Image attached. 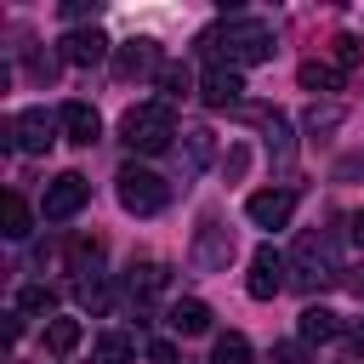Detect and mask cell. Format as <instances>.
<instances>
[{
  "label": "cell",
  "mask_w": 364,
  "mask_h": 364,
  "mask_svg": "<svg viewBox=\"0 0 364 364\" xmlns=\"http://www.w3.org/2000/svg\"><path fill=\"white\" fill-rule=\"evenodd\" d=\"M199 46H216L228 57V68H256V63H273V28L256 23V17H228L222 28H210Z\"/></svg>",
  "instance_id": "1"
},
{
  "label": "cell",
  "mask_w": 364,
  "mask_h": 364,
  "mask_svg": "<svg viewBox=\"0 0 364 364\" xmlns=\"http://www.w3.org/2000/svg\"><path fill=\"white\" fill-rule=\"evenodd\" d=\"M171 136H176L171 102H136V108H125V119H119V142H125L131 154H165Z\"/></svg>",
  "instance_id": "2"
},
{
  "label": "cell",
  "mask_w": 364,
  "mask_h": 364,
  "mask_svg": "<svg viewBox=\"0 0 364 364\" xmlns=\"http://www.w3.org/2000/svg\"><path fill=\"white\" fill-rule=\"evenodd\" d=\"M336 279H341V267H336L330 239H324V233H301L296 250H290V284H301V290H324V284H336Z\"/></svg>",
  "instance_id": "3"
},
{
  "label": "cell",
  "mask_w": 364,
  "mask_h": 364,
  "mask_svg": "<svg viewBox=\"0 0 364 364\" xmlns=\"http://www.w3.org/2000/svg\"><path fill=\"white\" fill-rule=\"evenodd\" d=\"M114 193H119V205H125L131 216H159V210H165V199H171V182H165V176H154L148 165H119Z\"/></svg>",
  "instance_id": "4"
},
{
  "label": "cell",
  "mask_w": 364,
  "mask_h": 364,
  "mask_svg": "<svg viewBox=\"0 0 364 364\" xmlns=\"http://www.w3.org/2000/svg\"><path fill=\"white\" fill-rule=\"evenodd\" d=\"M57 131H63V119H57V114H46V108H23V114H11V119H6L0 142H6V148H17V154H46V148L57 142Z\"/></svg>",
  "instance_id": "5"
},
{
  "label": "cell",
  "mask_w": 364,
  "mask_h": 364,
  "mask_svg": "<svg viewBox=\"0 0 364 364\" xmlns=\"http://www.w3.org/2000/svg\"><path fill=\"white\" fill-rule=\"evenodd\" d=\"M284 284H290V256H279L273 245H262V250L250 256V279H245V296H250V301H273Z\"/></svg>",
  "instance_id": "6"
},
{
  "label": "cell",
  "mask_w": 364,
  "mask_h": 364,
  "mask_svg": "<svg viewBox=\"0 0 364 364\" xmlns=\"http://www.w3.org/2000/svg\"><path fill=\"white\" fill-rule=\"evenodd\" d=\"M85 199H91V182L80 176V171H63V176H51L46 182V222H68V216H80L85 210Z\"/></svg>",
  "instance_id": "7"
},
{
  "label": "cell",
  "mask_w": 364,
  "mask_h": 364,
  "mask_svg": "<svg viewBox=\"0 0 364 364\" xmlns=\"http://www.w3.org/2000/svg\"><path fill=\"white\" fill-rule=\"evenodd\" d=\"M228 262H233V228L205 222V228L193 233V267H199V273H222Z\"/></svg>",
  "instance_id": "8"
},
{
  "label": "cell",
  "mask_w": 364,
  "mask_h": 364,
  "mask_svg": "<svg viewBox=\"0 0 364 364\" xmlns=\"http://www.w3.org/2000/svg\"><path fill=\"white\" fill-rule=\"evenodd\" d=\"M57 57L74 63V68H91V63L108 57V34H102V28H68V34L57 40Z\"/></svg>",
  "instance_id": "9"
},
{
  "label": "cell",
  "mask_w": 364,
  "mask_h": 364,
  "mask_svg": "<svg viewBox=\"0 0 364 364\" xmlns=\"http://www.w3.org/2000/svg\"><path fill=\"white\" fill-rule=\"evenodd\" d=\"M290 210H296V193H290V188H262V193L245 199V216H250L256 228H284Z\"/></svg>",
  "instance_id": "10"
},
{
  "label": "cell",
  "mask_w": 364,
  "mask_h": 364,
  "mask_svg": "<svg viewBox=\"0 0 364 364\" xmlns=\"http://www.w3.org/2000/svg\"><path fill=\"white\" fill-rule=\"evenodd\" d=\"M57 119H63V136H68V142H80V148H91V142L102 136V114H97L91 102H63V108H57Z\"/></svg>",
  "instance_id": "11"
},
{
  "label": "cell",
  "mask_w": 364,
  "mask_h": 364,
  "mask_svg": "<svg viewBox=\"0 0 364 364\" xmlns=\"http://www.w3.org/2000/svg\"><path fill=\"white\" fill-rule=\"evenodd\" d=\"M199 97H205L210 108H239V97H245V80H239V68H228V63H216V68L205 74V85H199Z\"/></svg>",
  "instance_id": "12"
},
{
  "label": "cell",
  "mask_w": 364,
  "mask_h": 364,
  "mask_svg": "<svg viewBox=\"0 0 364 364\" xmlns=\"http://www.w3.org/2000/svg\"><path fill=\"white\" fill-rule=\"evenodd\" d=\"M154 68H159L154 40H131V46H119V57H114V74H119V80H142V74H154Z\"/></svg>",
  "instance_id": "13"
},
{
  "label": "cell",
  "mask_w": 364,
  "mask_h": 364,
  "mask_svg": "<svg viewBox=\"0 0 364 364\" xmlns=\"http://www.w3.org/2000/svg\"><path fill=\"white\" fill-rule=\"evenodd\" d=\"M125 290H131V296H159V290H171V267H165V262H131Z\"/></svg>",
  "instance_id": "14"
},
{
  "label": "cell",
  "mask_w": 364,
  "mask_h": 364,
  "mask_svg": "<svg viewBox=\"0 0 364 364\" xmlns=\"http://www.w3.org/2000/svg\"><path fill=\"white\" fill-rule=\"evenodd\" d=\"M165 318H171V330H176V336H205V330H210V307H205V301H193V296H188V301H171V313H165Z\"/></svg>",
  "instance_id": "15"
},
{
  "label": "cell",
  "mask_w": 364,
  "mask_h": 364,
  "mask_svg": "<svg viewBox=\"0 0 364 364\" xmlns=\"http://www.w3.org/2000/svg\"><path fill=\"white\" fill-rule=\"evenodd\" d=\"M262 136H267V154H273L279 165H290L296 142H290V119H284L279 108H267V114H262Z\"/></svg>",
  "instance_id": "16"
},
{
  "label": "cell",
  "mask_w": 364,
  "mask_h": 364,
  "mask_svg": "<svg viewBox=\"0 0 364 364\" xmlns=\"http://www.w3.org/2000/svg\"><path fill=\"white\" fill-rule=\"evenodd\" d=\"M210 154H216L210 125H188V131H182V159H188V171H205V165H210Z\"/></svg>",
  "instance_id": "17"
},
{
  "label": "cell",
  "mask_w": 364,
  "mask_h": 364,
  "mask_svg": "<svg viewBox=\"0 0 364 364\" xmlns=\"http://www.w3.org/2000/svg\"><path fill=\"white\" fill-rule=\"evenodd\" d=\"M296 80H301V91L324 97V91H336V85H341V68H336V63H301V68H296Z\"/></svg>",
  "instance_id": "18"
},
{
  "label": "cell",
  "mask_w": 364,
  "mask_h": 364,
  "mask_svg": "<svg viewBox=\"0 0 364 364\" xmlns=\"http://www.w3.org/2000/svg\"><path fill=\"white\" fill-rule=\"evenodd\" d=\"M0 222H6V239H28V228H34V210H28L17 193H6V205H0Z\"/></svg>",
  "instance_id": "19"
},
{
  "label": "cell",
  "mask_w": 364,
  "mask_h": 364,
  "mask_svg": "<svg viewBox=\"0 0 364 364\" xmlns=\"http://www.w3.org/2000/svg\"><path fill=\"white\" fill-rule=\"evenodd\" d=\"M341 324H336V313L330 307H301V341H330Z\"/></svg>",
  "instance_id": "20"
},
{
  "label": "cell",
  "mask_w": 364,
  "mask_h": 364,
  "mask_svg": "<svg viewBox=\"0 0 364 364\" xmlns=\"http://www.w3.org/2000/svg\"><path fill=\"white\" fill-rule=\"evenodd\" d=\"M46 347L51 353H74L80 347V318H46Z\"/></svg>",
  "instance_id": "21"
},
{
  "label": "cell",
  "mask_w": 364,
  "mask_h": 364,
  "mask_svg": "<svg viewBox=\"0 0 364 364\" xmlns=\"http://www.w3.org/2000/svg\"><path fill=\"white\" fill-rule=\"evenodd\" d=\"M210 364H250V341H245L239 330L216 336V347H210Z\"/></svg>",
  "instance_id": "22"
},
{
  "label": "cell",
  "mask_w": 364,
  "mask_h": 364,
  "mask_svg": "<svg viewBox=\"0 0 364 364\" xmlns=\"http://www.w3.org/2000/svg\"><path fill=\"white\" fill-rule=\"evenodd\" d=\"M341 119H347V114H341V102H313L301 125H307V136H324V131H336Z\"/></svg>",
  "instance_id": "23"
},
{
  "label": "cell",
  "mask_w": 364,
  "mask_h": 364,
  "mask_svg": "<svg viewBox=\"0 0 364 364\" xmlns=\"http://www.w3.org/2000/svg\"><path fill=\"white\" fill-rule=\"evenodd\" d=\"M136 358V347H131V336H119V330H108L102 341H97V364H131Z\"/></svg>",
  "instance_id": "24"
},
{
  "label": "cell",
  "mask_w": 364,
  "mask_h": 364,
  "mask_svg": "<svg viewBox=\"0 0 364 364\" xmlns=\"http://www.w3.org/2000/svg\"><path fill=\"white\" fill-rule=\"evenodd\" d=\"M17 313H23V318L51 313V290H46V284H23V290H17Z\"/></svg>",
  "instance_id": "25"
},
{
  "label": "cell",
  "mask_w": 364,
  "mask_h": 364,
  "mask_svg": "<svg viewBox=\"0 0 364 364\" xmlns=\"http://www.w3.org/2000/svg\"><path fill=\"white\" fill-rule=\"evenodd\" d=\"M364 63V40L358 34H336V68H358Z\"/></svg>",
  "instance_id": "26"
},
{
  "label": "cell",
  "mask_w": 364,
  "mask_h": 364,
  "mask_svg": "<svg viewBox=\"0 0 364 364\" xmlns=\"http://www.w3.org/2000/svg\"><path fill=\"white\" fill-rule=\"evenodd\" d=\"M330 176H336V182H364V148H353V154H341Z\"/></svg>",
  "instance_id": "27"
},
{
  "label": "cell",
  "mask_w": 364,
  "mask_h": 364,
  "mask_svg": "<svg viewBox=\"0 0 364 364\" xmlns=\"http://www.w3.org/2000/svg\"><path fill=\"white\" fill-rule=\"evenodd\" d=\"M159 91H165V102H171V97H182V91H188V68L165 63V68H159Z\"/></svg>",
  "instance_id": "28"
},
{
  "label": "cell",
  "mask_w": 364,
  "mask_h": 364,
  "mask_svg": "<svg viewBox=\"0 0 364 364\" xmlns=\"http://www.w3.org/2000/svg\"><path fill=\"white\" fill-rule=\"evenodd\" d=\"M273 364H307L301 341H279V347H273Z\"/></svg>",
  "instance_id": "29"
},
{
  "label": "cell",
  "mask_w": 364,
  "mask_h": 364,
  "mask_svg": "<svg viewBox=\"0 0 364 364\" xmlns=\"http://www.w3.org/2000/svg\"><path fill=\"white\" fill-rule=\"evenodd\" d=\"M245 159H250L245 148H228V154H222V171H228V176H245Z\"/></svg>",
  "instance_id": "30"
},
{
  "label": "cell",
  "mask_w": 364,
  "mask_h": 364,
  "mask_svg": "<svg viewBox=\"0 0 364 364\" xmlns=\"http://www.w3.org/2000/svg\"><path fill=\"white\" fill-rule=\"evenodd\" d=\"M148 358H154V364H176V347H171V341H148Z\"/></svg>",
  "instance_id": "31"
},
{
  "label": "cell",
  "mask_w": 364,
  "mask_h": 364,
  "mask_svg": "<svg viewBox=\"0 0 364 364\" xmlns=\"http://www.w3.org/2000/svg\"><path fill=\"white\" fill-rule=\"evenodd\" d=\"M347 239L364 250V210H353V222H347Z\"/></svg>",
  "instance_id": "32"
},
{
  "label": "cell",
  "mask_w": 364,
  "mask_h": 364,
  "mask_svg": "<svg viewBox=\"0 0 364 364\" xmlns=\"http://www.w3.org/2000/svg\"><path fill=\"white\" fill-rule=\"evenodd\" d=\"M63 17H68V23H80V17H91V6H85V0H68V6H63Z\"/></svg>",
  "instance_id": "33"
},
{
  "label": "cell",
  "mask_w": 364,
  "mask_h": 364,
  "mask_svg": "<svg viewBox=\"0 0 364 364\" xmlns=\"http://www.w3.org/2000/svg\"><path fill=\"white\" fill-rule=\"evenodd\" d=\"M341 284H347V290H353V296H358V301H364V267H353V273H347V279H341Z\"/></svg>",
  "instance_id": "34"
}]
</instances>
